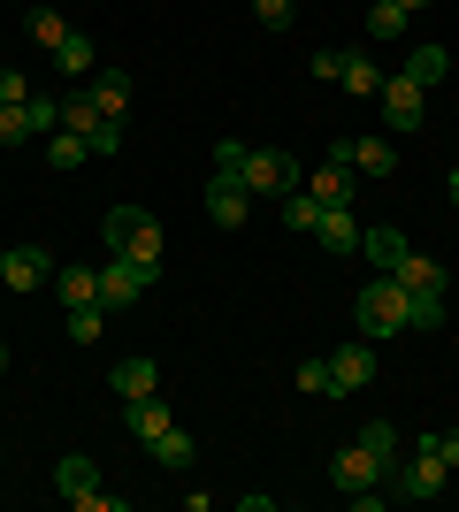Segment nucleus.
I'll use <instances>...</instances> for the list:
<instances>
[{
	"mask_svg": "<svg viewBox=\"0 0 459 512\" xmlns=\"http://www.w3.org/2000/svg\"><path fill=\"white\" fill-rule=\"evenodd\" d=\"M100 245L138 260V268H161V222H153L146 207H108L100 214Z\"/></svg>",
	"mask_w": 459,
	"mask_h": 512,
	"instance_id": "obj_1",
	"label": "nucleus"
},
{
	"mask_svg": "<svg viewBox=\"0 0 459 512\" xmlns=\"http://www.w3.org/2000/svg\"><path fill=\"white\" fill-rule=\"evenodd\" d=\"M352 329L368 344H383V337H398L406 329V291H398V276H375L360 299H352Z\"/></svg>",
	"mask_w": 459,
	"mask_h": 512,
	"instance_id": "obj_2",
	"label": "nucleus"
},
{
	"mask_svg": "<svg viewBox=\"0 0 459 512\" xmlns=\"http://www.w3.org/2000/svg\"><path fill=\"white\" fill-rule=\"evenodd\" d=\"M153 283H161V268H138V260H123V253L100 260V306H108V314H123V306L153 299Z\"/></svg>",
	"mask_w": 459,
	"mask_h": 512,
	"instance_id": "obj_3",
	"label": "nucleus"
},
{
	"mask_svg": "<svg viewBox=\"0 0 459 512\" xmlns=\"http://www.w3.org/2000/svg\"><path fill=\"white\" fill-rule=\"evenodd\" d=\"M329 161H337V169H360V176H398V138L391 130H360V138H337Z\"/></svg>",
	"mask_w": 459,
	"mask_h": 512,
	"instance_id": "obj_4",
	"label": "nucleus"
},
{
	"mask_svg": "<svg viewBox=\"0 0 459 512\" xmlns=\"http://www.w3.org/2000/svg\"><path fill=\"white\" fill-rule=\"evenodd\" d=\"M391 474H398V467H391V459H375L360 436H352V444L329 459V482H337L345 497H352V490H391Z\"/></svg>",
	"mask_w": 459,
	"mask_h": 512,
	"instance_id": "obj_5",
	"label": "nucleus"
},
{
	"mask_svg": "<svg viewBox=\"0 0 459 512\" xmlns=\"http://www.w3.org/2000/svg\"><path fill=\"white\" fill-rule=\"evenodd\" d=\"M238 184L253 199H284L291 184H299V169H291V153H276V146H253L245 153V169H238Z\"/></svg>",
	"mask_w": 459,
	"mask_h": 512,
	"instance_id": "obj_6",
	"label": "nucleus"
},
{
	"mask_svg": "<svg viewBox=\"0 0 459 512\" xmlns=\"http://www.w3.org/2000/svg\"><path fill=\"white\" fill-rule=\"evenodd\" d=\"M375 107H383V130L391 138H406V130H421V107H429V92L414 85V77H383V92H375Z\"/></svg>",
	"mask_w": 459,
	"mask_h": 512,
	"instance_id": "obj_7",
	"label": "nucleus"
},
{
	"mask_svg": "<svg viewBox=\"0 0 459 512\" xmlns=\"http://www.w3.org/2000/svg\"><path fill=\"white\" fill-rule=\"evenodd\" d=\"M54 490H62L69 505H85V512H115V497L100 490V467H92L85 451H69L62 467H54Z\"/></svg>",
	"mask_w": 459,
	"mask_h": 512,
	"instance_id": "obj_8",
	"label": "nucleus"
},
{
	"mask_svg": "<svg viewBox=\"0 0 459 512\" xmlns=\"http://www.w3.org/2000/svg\"><path fill=\"white\" fill-rule=\"evenodd\" d=\"M444 459H429V451H414V459H398V474H391V505H421V497H437L444 490Z\"/></svg>",
	"mask_w": 459,
	"mask_h": 512,
	"instance_id": "obj_9",
	"label": "nucleus"
},
{
	"mask_svg": "<svg viewBox=\"0 0 459 512\" xmlns=\"http://www.w3.org/2000/svg\"><path fill=\"white\" fill-rule=\"evenodd\" d=\"M329 383H337V398H352V390H368L375 383V344L368 337H352L329 352Z\"/></svg>",
	"mask_w": 459,
	"mask_h": 512,
	"instance_id": "obj_10",
	"label": "nucleus"
},
{
	"mask_svg": "<svg viewBox=\"0 0 459 512\" xmlns=\"http://www.w3.org/2000/svg\"><path fill=\"white\" fill-rule=\"evenodd\" d=\"M245 214H253V192H245L238 176H215L207 184V222L215 230H245Z\"/></svg>",
	"mask_w": 459,
	"mask_h": 512,
	"instance_id": "obj_11",
	"label": "nucleus"
},
{
	"mask_svg": "<svg viewBox=\"0 0 459 512\" xmlns=\"http://www.w3.org/2000/svg\"><path fill=\"white\" fill-rule=\"evenodd\" d=\"M46 276H54L46 245H8V268H0V283H8V291H39Z\"/></svg>",
	"mask_w": 459,
	"mask_h": 512,
	"instance_id": "obj_12",
	"label": "nucleus"
},
{
	"mask_svg": "<svg viewBox=\"0 0 459 512\" xmlns=\"http://www.w3.org/2000/svg\"><path fill=\"white\" fill-rule=\"evenodd\" d=\"M391 276H398V291H437V299H444V291H452V276H444V260L414 253V245H406V260H398Z\"/></svg>",
	"mask_w": 459,
	"mask_h": 512,
	"instance_id": "obj_13",
	"label": "nucleus"
},
{
	"mask_svg": "<svg viewBox=\"0 0 459 512\" xmlns=\"http://www.w3.org/2000/svg\"><path fill=\"white\" fill-rule=\"evenodd\" d=\"M54 299H62V306H100V268L62 260V268H54Z\"/></svg>",
	"mask_w": 459,
	"mask_h": 512,
	"instance_id": "obj_14",
	"label": "nucleus"
},
{
	"mask_svg": "<svg viewBox=\"0 0 459 512\" xmlns=\"http://www.w3.org/2000/svg\"><path fill=\"white\" fill-rule=\"evenodd\" d=\"M146 459H153V467H169V474H184V467H192V459H199V444H192V436H184V428H161V436H146Z\"/></svg>",
	"mask_w": 459,
	"mask_h": 512,
	"instance_id": "obj_15",
	"label": "nucleus"
},
{
	"mask_svg": "<svg viewBox=\"0 0 459 512\" xmlns=\"http://www.w3.org/2000/svg\"><path fill=\"white\" fill-rule=\"evenodd\" d=\"M299 192L314 199V207H345L352 199V169H337V161H322L314 176H299Z\"/></svg>",
	"mask_w": 459,
	"mask_h": 512,
	"instance_id": "obj_16",
	"label": "nucleus"
},
{
	"mask_svg": "<svg viewBox=\"0 0 459 512\" xmlns=\"http://www.w3.org/2000/svg\"><path fill=\"white\" fill-rule=\"evenodd\" d=\"M85 92H92V107H100V115H123L138 85L123 77V69H92V77H85Z\"/></svg>",
	"mask_w": 459,
	"mask_h": 512,
	"instance_id": "obj_17",
	"label": "nucleus"
},
{
	"mask_svg": "<svg viewBox=\"0 0 459 512\" xmlns=\"http://www.w3.org/2000/svg\"><path fill=\"white\" fill-rule=\"evenodd\" d=\"M314 237H322L329 253H360V222H352V207H322V222H314Z\"/></svg>",
	"mask_w": 459,
	"mask_h": 512,
	"instance_id": "obj_18",
	"label": "nucleus"
},
{
	"mask_svg": "<svg viewBox=\"0 0 459 512\" xmlns=\"http://www.w3.org/2000/svg\"><path fill=\"white\" fill-rule=\"evenodd\" d=\"M398 77H414L421 92H429V85H444V77H452V46H414V54H406V69H398Z\"/></svg>",
	"mask_w": 459,
	"mask_h": 512,
	"instance_id": "obj_19",
	"label": "nucleus"
},
{
	"mask_svg": "<svg viewBox=\"0 0 459 512\" xmlns=\"http://www.w3.org/2000/svg\"><path fill=\"white\" fill-rule=\"evenodd\" d=\"M108 383H115V398L131 406V398H153V390H161V367H153V360H123Z\"/></svg>",
	"mask_w": 459,
	"mask_h": 512,
	"instance_id": "obj_20",
	"label": "nucleus"
},
{
	"mask_svg": "<svg viewBox=\"0 0 459 512\" xmlns=\"http://www.w3.org/2000/svg\"><path fill=\"white\" fill-rule=\"evenodd\" d=\"M123 421H131L138 444H146V436H161V428H169V406H161V390H153V398H131V406H123Z\"/></svg>",
	"mask_w": 459,
	"mask_h": 512,
	"instance_id": "obj_21",
	"label": "nucleus"
},
{
	"mask_svg": "<svg viewBox=\"0 0 459 512\" xmlns=\"http://www.w3.org/2000/svg\"><path fill=\"white\" fill-rule=\"evenodd\" d=\"M360 253L375 260V276H391L398 260H406V237H398V230H368V237H360Z\"/></svg>",
	"mask_w": 459,
	"mask_h": 512,
	"instance_id": "obj_22",
	"label": "nucleus"
},
{
	"mask_svg": "<svg viewBox=\"0 0 459 512\" xmlns=\"http://www.w3.org/2000/svg\"><path fill=\"white\" fill-rule=\"evenodd\" d=\"M54 69H69V77H92V69H100V54H92L85 31H69V39L54 46Z\"/></svg>",
	"mask_w": 459,
	"mask_h": 512,
	"instance_id": "obj_23",
	"label": "nucleus"
},
{
	"mask_svg": "<svg viewBox=\"0 0 459 512\" xmlns=\"http://www.w3.org/2000/svg\"><path fill=\"white\" fill-rule=\"evenodd\" d=\"M360 444H368L375 459H391V467H398V459H406V428H398V421H368V428H360Z\"/></svg>",
	"mask_w": 459,
	"mask_h": 512,
	"instance_id": "obj_24",
	"label": "nucleus"
},
{
	"mask_svg": "<svg viewBox=\"0 0 459 512\" xmlns=\"http://www.w3.org/2000/svg\"><path fill=\"white\" fill-rule=\"evenodd\" d=\"M46 161H54V169H85L92 146L77 138V130H46Z\"/></svg>",
	"mask_w": 459,
	"mask_h": 512,
	"instance_id": "obj_25",
	"label": "nucleus"
},
{
	"mask_svg": "<svg viewBox=\"0 0 459 512\" xmlns=\"http://www.w3.org/2000/svg\"><path fill=\"white\" fill-rule=\"evenodd\" d=\"M368 39H375V46L406 39V8H398V0H375V8H368Z\"/></svg>",
	"mask_w": 459,
	"mask_h": 512,
	"instance_id": "obj_26",
	"label": "nucleus"
},
{
	"mask_svg": "<svg viewBox=\"0 0 459 512\" xmlns=\"http://www.w3.org/2000/svg\"><path fill=\"white\" fill-rule=\"evenodd\" d=\"M337 85H345L352 100H375V92H383V69L360 62V54H345V77H337Z\"/></svg>",
	"mask_w": 459,
	"mask_h": 512,
	"instance_id": "obj_27",
	"label": "nucleus"
},
{
	"mask_svg": "<svg viewBox=\"0 0 459 512\" xmlns=\"http://www.w3.org/2000/svg\"><path fill=\"white\" fill-rule=\"evenodd\" d=\"M406 329H421V337L444 329V299H437V291H406Z\"/></svg>",
	"mask_w": 459,
	"mask_h": 512,
	"instance_id": "obj_28",
	"label": "nucleus"
},
{
	"mask_svg": "<svg viewBox=\"0 0 459 512\" xmlns=\"http://www.w3.org/2000/svg\"><path fill=\"white\" fill-rule=\"evenodd\" d=\"M414 451H429V459L459 467V428H414Z\"/></svg>",
	"mask_w": 459,
	"mask_h": 512,
	"instance_id": "obj_29",
	"label": "nucleus"
},
{
	"mask_svg": "<svg viewBox=\"0 0 459 512\" xmlns=\"http://www.w3.org/2000/svg\"><path fill=\"white\" fill-rule=\"evenodd\" d=\"M23 123H31V138H46V130H62V100H46V92H31V100H23Z\"/></svg>",
	"mask_w": 459,
	"mask_h": 512,
	"instance_id": "obj_30",
	"label": "nucleus"
},
{
	"mask_svg": "<svg viewBox=\"0 0 459 512\" xmlns=\"http://www.w3.org/2000/svg\"><path fill=\"white\" fill-rule=\"evenodd\" d=\"M85 146H92V161H115V153H123V115L92 123V130H85Z\"/></svg>",
	"mask_w": 459,
	"mask_h": 512,
	"instance_id": "obj_31",
	"label": "nucleus"
},
{
	"mask_svg": "<svg viewBox=\"0 0 459 512\" xmlns=\"http://www.w3.org/2000/svg\"><path fill=\"white\" fill-rule=\"evenodd\" d=\"M291 383H299L306 398H337V383H329V360H299V367H291Z\"/></svg>",
	"mask_w": 459,
	"mask_h": 512,
	"instance_id": "obj_32",
	"label": "nucleus"
},
{
	"mask_svg": "<svg viewBox=\"0 0 459 512\" xmlns=\"http://www.w3.org/2000/svg\"><path fill=\"white\" fill-rule=\"evenodd\" d=\"M23 23H31V39H39V46H46V54H54V46H62V39H69V23H62V16H54V8H31V16H23Z\"/></svg>",
	"mask_w": 459,
	"mask_h": 512,
	"instance_id": "obj_33",
	"label": "nucleus"
},
{
	"mask_svg": "<svg viewBox=\"0 0 459 512\" xmlns=\"http://www.w3.org/2000/svg\"><path fill=\"white\" fill-rule=\"evenodd\" d=\"M284 222H291V230H306V237H314V222H322V207H314V199H306L299 184H291V192H284Z\"/></svg>",
	"mask_w": 459,
	"mask_h": 512,
	"instance_id": "obj_34",
	"label": "nucleus"
},
{
	"mask_svg": "<svg viewBox=\"0 0 459 512\" xmlns=\"http://www.w3.org/2000/svg\"><path fill=\"white\" fill-rule=\"evenodd\" d=\"M253 16H261V31H291L299 0H253Z\"/></svg>",
	"mask_w": 459,
	"mask_h": 512,
	"instance_id": "obj_35",
	"label": "nucleus"
},
{
	"mask_svg": "<svg viewBox=\"0 0 459 512\" xmlns=\"http://www.w3.org/2000/svg\"><path fill=\"white\" fill-rule=\"evenodd\" d=\"M69 344H100V306H69Z\"/></svg>",
	"mask_w": 459,
	"mask_h": 512,
	"instance_id": "obj_36",
	"label": "nucleus"
},
{
	"mask_svg": "<svg viewBox=\"0 0 459 512\" xmlns=\"http://www.w3.org/2000/svg\"><path fill=\"white\" fill-rule=\"evenodd\" d=\"M245 153H253L245 138H215V176H238V169H245Z\"/></svg>",
	"mask_w": 459,
	"mask_h": 512,
	"instance_id": "obj_37",
	"label": "nucleus"
},
{
	"mask_svg": "<svg viewBox=\"0 0 459 512\" xmlns=\"http://www.w3.org/2000/svg\"><path fill=\"white\" fill-rule=\"evenodd\" d=\"M23 100H31V85H23V69H8V62H0V107H23Z\"/></svg>",
	"mask_w": 459,
	"mask_h": 512,
	"instance_id": "obj_38",
	"label": "nucleus"
},
{
	"mask_svg": "<svg viewBox=\"0 0 459 512\" xmlns=\"http://www.w3.org/2000/svg\"><path fill=\"white\" fill-rule=\"evenodd\" d=\"M31 138V123H23V107H0V146H23Z\"/></svg>",
	"mask_w": 459,
	"mask_h": 512,
	"instance_id": "obj_39",
	"label": "nucleus"
},
{
	"mask_svg": "<svg viewBox=\"0 0 459 512\" xmlns=\"http://www.w3.org/2000/svg\"><path fill=\"white\" fill-rule=\"evenodd\" d=\"M306 69H314L322 85H337V77H345V54H337V46H322V54H314V62H306Z\"/></svg>",
	"mask_w": 459,
	"mask_h": 512,
	"instance_id": "obj_40",
	"label": "nucleus"
},
{
	"mask_svg": "<svg viewBox=\"0 0 459 512\" xmlns=\"http://www.w3.org/2000/svg\"><path fill=\"white\" fill-rule=\"evenodd\" d=\"M398 8H406V16H414V8H429V0H398Z\"/></svg>",
	"mask_w": 459,
	"mask_h": 512,
	"instance_id": "obj_41",
	"label": "nucleus"
},
{
	"mask_svg": "<svg viewBox=\"0 0 459 512\" xmlns=\"http://www.w3.org/2000/svg\"><path fill=\"white\" fill-rule=\"evenodd\" d=\"M452 207H459V169H452Z\"/></svg>",
	"mask_w": 459,
	"mask_h": 512,
	"instance_id": "obj_42",
	"label": "nucleus"
},
{
	"mask_svg": "<svg viewBox=\"0 0 459 512\" xmlns=\"http://www.w3.org/2000/svg\"><path fill=\"white\" fill-rule=\"evenodd\" d=\"M0 375H8V344H0Z\"/></svg>",
	"mask_w": 459,
	"mask_h": 512,
	"instance_id": "obj_43",
	"label": "nucleus"
},
{
	"mask_svg": "<svg viewBox=\"0 0 459 512\" xmlns=\"http://www.w3.org/2000/svg\"><path fill=\"white\" fill-rule=\"evenodd\" d=\"M0 268H8V245H0Z\"/></svg>",
	"mask_w": 459,
	"mask_h": 512,
	"instance_id": "obj_44",
	"label": "nucleus"
},
{
	"mask_svg": "<svg viewBox=\"0 0 459 512\" xmlns=\"http://www.w3.org/2000/svg\"><path fill=\"white\" fill-rule=\"evenodd\" d=\"M0 459H8V451H0Z\"/></svg>",
	"mask_w": 459,
	"mask_h": 512,
	"instance_id": "obj_45",
	"label": "nucleus"
}]
</instances>
